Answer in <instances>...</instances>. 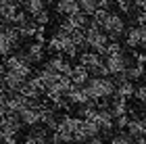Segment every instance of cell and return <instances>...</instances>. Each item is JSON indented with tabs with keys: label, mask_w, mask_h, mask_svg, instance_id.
Returning <instances> with one entry per match:
<instances>
[{
	"label": "cell",
	"mask_w": 146,
	"mask_h": 144,
	"mask_svg": "<svg viewBox=\"0 0 146 144\" xmlns=\"http://www.w3.org/2000/svg\"><path fill=\"white\" fill-rule=\"evenodd\" d=\"M86 88H88L90 96L94 98V100H107V98H111L113 94H115V80H111V75L107 77H98V75H92L90 82L86 84Z\"/></svg>",
	"instance_id": "obj_1"
},
{
	"label": "cell",
	"mask_w": 146,
	"mask_h": 144,
	"mask_svg": "<svg viewBox=\"0 0 146 144\" xmlns=\"http://www.w3.org/2000/svg\"><path fill=\"white\" fill-rule=\"evenodd\" d=\"M84 31H86V42H88V48L94 50V52H98V54H104V50H107V46H109L111 40H109V36L102 31L100 25H96L94 21H90L88 27H86Z\"/></svg>",
	"instance_id": "obj_2"
},
{
	"label": "cell",
	"mask_w": 146,
	"mask_h": 144,
	"mask_svg": "<svg viewBox=\"0 0 146 144\" xmlns=\"http://www.w3.org/2000/svg\"><path fill=\"white\" fill-rule=\"evenodd\" d=\"M102 31L109 36V40H119L121 36H125L127 27H125V21L119 13H109L107 21L102 23Z\"/></svg>",
	"instance_id": "obj_3"
},
{
	"label": "cell",
	"mask_w": 146,
	"mask_h": 144,
	"mask_svg": "<svg viewBox=\"0 0 146 144\" xmlns=\"http://www.w3.org/2000/svg\"><path fill=\"white\" fill-rule=\"evenodd\" d=\"M42 109H44V104H42V102H38V100H34L25 111H21L19 115H21L23 125H27V127L42 125Z\"/></svg>",
	"instance_id": "obj_4"
},
{
	"label": "cell",
	"mask_w": 146,
	"mask_h": 144,
	"mask_svg": "<svg viewBox=\"0 0 146 144\" xmlns=\"http://www.w3.org/2000/svg\"><path fill=\"white\" fill-rule=\"evenodd\" d=\"M104 63H107V69H109V73H111L113 77L125 73L127 67L131 65V61L127 58L125 52H121V54H113V56H104Z\"/></svg>",
	"instance_id": "obj_5"
},
{
	"label": "cell",
	"mask_w": 146,
	"mask_h": 144,
	"mask_svg": "<svg viewBox=\"0 0 146 144\" xmlns=\"http://www.w3.org/2000/svg\"><path fill=\"white\" fill-rule=\"evenodd\" d=\"M21 11V4L17 0H0V21L2 23H15V19Z\"/></svg>",
	"instance_id": "obj_6"
},
{
	"label": "cell",
	"mask_w": 146,
	"mask_h": 144,
	"mask_svg": "<svg viewBox=\"0 0 146 144\" xmlns=\"http://www.w3.org/2000/svg\"><path fill=\"white\" fill-rule=\"evenodd\" d=\"M50 134L52 132L46 125H36L27 132L23 144H50Z\"/></svg>",
	"instance_id": "obj_7"
},
{
	"label": "cell",
	"mask_w": 146,
	"mask_h": 144,
	"mask_svg": "<svg viewBox=\"0 0 146 144\" xmlns=\"http://www.w3.org/2000/svg\"><path fill=\"white\" fill-rule=\"evenodd\" d=\"M46 67L54 69L56 73H63V75H71V71H73V65H71V61H69L65 54H54V56H50V61L46 63Z\"/></svg>",
	"instance_id": "obj_8"
},
{
	"label": "cell",
	"mask_w": 146,
	"mask_h": 144,
	"mask_svg": "<svg viewBox=\"0 0 146 144\" xmlns=\"http://www.w3.org/2000/svg\"><path fill=\"white\" fill-rule=\"evenodd\" d=\"M115 86H117L115 92H117V94H121V96H125L127 100H129L131 96H136V84L131 82L125 73H121V75H117V77H115Z\"/></svg>",
	"instance_id": "obj_9"
},
{
	"label": "cell",
	"mask_w": 146,
	"mask_h": 144,
	"mask_svg": "<svg viewBox=\"0 0 146 144\" xmlns=\"http://www.w3.org/2000/svg\"><path fill=\"white\" fill-rule=\"evenodd\" d=\"M21 94H23V96H27L29 100H38V98L44 94V88H42V84L38 82V77H36V75H34V77H29V80L23 84Z\"/></svg>",
	"instance_id": "obj_10"
},
{
	"label": "cell",
	"mask_w": 146,
	"mask_h": 144,
	"mask_svg": "<svg viewBox=\"0 0 146 144\" xmlns=\"http://www.w3.org/2000/svg\"><path fill=\"white\" fill-rule=\"evenodd\" d=\"M109 109H111V113L115 115V119H117V117H121V115H127V113H129V104H127V98L115 92V94L111 96Z\"/></svg>",
	"instance_id": "obj_11"
},
{
	"label": "cell",
	"mask_w": 146,
	"mask_h": 144,
	"mask_svg": "<svg viewBox=\"0 0 146 144\" xmlns=\"http://www.w3.org/2000/svg\"><path fill=\"white\" fill-rule=\"evenodd\" d=\"M25 82H27V77L15 73V71H9V69H6V73L2 77V84L11 90V92H21V88H23Z\"/></svg>",
	"instance_id": "obj_12"
},
{
	"label": "cell",
	"mask_w": 146,
	"mask_h": 144,
	"mask_svg": "<svg viewBox=\"0 0 146 144\" xmlns=\"http://www.w3.org/2000/svg\"><path fill=\"white\" fill-rule=\"evenodd\" d=\"M46 50H48V48L44 46V42H38V40H34V42H31L29 46H27L25 54H27V58L31 61V65H34V63H42V61H44Z\"/></svg>",
	"instance_id": "obj_13"
},
{
	"label": "cell",
	"mask_w": 146,
	"mask_h": 144,
	"mask_svg": "<svg viewBox=\"0 0 146 144\" xmlns=\"http://www.w3.org/2000/svg\"><path fill=\"white\" fill-rule=\"evenodd\" d=\"M125 132L134 138V142L136 140H144L146 138V123L140 119V117H131V121H129V125H127Z\"/></svg>",
	"instance_id": "obj_14"
},
{
	"label": "cell",
	"mask_w": 146,
	"mask_h": 144,
	"mask_svg": "<svg viewBox=\"0 0 146 144\" xmlns=\"http://www.w3.org/2000/svg\"><path fill=\"white\" fill-rule=\"evenodd\" d=\"M54 9H56L58 15H63V17L75 15V13L82 11L79 9V0H58V2H54Z\"/></svg>",
	"instance_id": "obj_15"
},
{
	"label": "cell",
	"mask_w": 146,
	"mask_h": 144,
	"mask_svg": "<svg viewBox=\"0 0 146 144\" xmlns=\"http://www.w3.org/2000/svg\"><path fill=\"white\" fill-rule=\"evenodd\" d=\"M90 71L84 67V65H73V71H71V82H73V86H86V84L90 82Z\"/></svg>",
	"instance_id": "obj_16"
},
{
	"label": "cell",
	"mask_w": 146,
	"mask_h": 144,
	"mask_svg": "<svg viewBox=\"0 0 146 144\" xmlns=\"http://www.w3.org/2000/svg\"><path fill=\"white\" fill-rule=\"evenodd\" d=\"M125 44H127L129 48H140L142 44V27L140 25H131V27H127V31H125Z\"/></svg>",
	"instance_id": "obj_17"
},
{
	"label": "cell",
	"mask_w": 146,
	"mask_h": 144,
	"mask_svg": "<svg viewBox=\"0 0 146 144\" xmlns=\"http://www.w3.org/2000/svg\"><path fill=\"white\" fill-rule=\"evenodd\" d=\"M15 27L19 29V34H21V38H36L38 34V29H40V25L34 21V19H27L25 23L21 25H15Z\"/></svg>",
	"instance_id": "obj_18"
},
{
	"label": "cell",
	"mask_w": 146,
	"mask_h": 144,
	"mask_svg": "<svg viewBox=\"0 0 146 144\" xmlns=\"http://www.w3.org/2000/svg\"><path fill=\"white\" fill-rule=\"evenodd\" d=\"M144 73H146V65L138 63V61H131V65L127 67V71H125V75H127L131 82L142 80V77H144Z\"/></svg>",
	"instance_id": "obj_19"
},
{
	"label": "cell",
	"mask_w": 146,
	"mask_h": 144,
	"mask_svg": "<svg viewBox=\"0 0 146 144\" xmlns=\"http://www.w3.org/2000/svg\"><path fill=\"white\" fill-rule=\"evenodd\" d=\"M65 19H67V21L71 23V27L73 29H86V27H88V15H86V13H82V11H79V13H75V15H69V17H65Z\"/></svg>",
	"instance_id": "obj_20"
},
{
	"label": "cell",
	"mask_w": 146,
	"mask_h": 144,
	"mask_svg": "<svg viewBox=\"0 0 146 144\" xmlns=\"http://www.w3.org/2000/svg\"><path fill=\"white\" fill-rule=\"evenodd\" d=\"M21 6H23V11H27V15H31V17L38 15L40 11H44V9H46L44 0H23Z\"/></svg>",
	"instance_id": "obj_21"
},
{
	"label": "cell",
	"mask_w": 146,
	"mask_h": 144,
	"mask_svg": "<svg viewBox=\"0 0 146 144\" xmlns=\"http://www.w3.org/2000/svg\"><path fill=\"white\" fill-rule=\"evenodd\" d=\"M79 9H82V13L92 17L98 9H100V0H79Z\"/></svg>",
	"instance_id": "obj_22"
},
{
	"label": "cell",
	"mask_w": 146,
	"mask_h": 144,
	"mask_svg": "<svg viewBox=\"0 0 146 144\" xmlns=\"http://www.w3.org/2000/svg\"><path fill=\"white\" fill-rule=\"evenodd\" d=\"M109 144H136V142H134V138H131L127 132H119L115 136H111V142Z\"/></svg>",
	"instance_id": "obj_23"
},
{
	"label": "cell",
	"mask_w": 146,
	"mask_h": 144,
	"mask_svg": "<svg viewBox=\"0 0 146 144\" xmlns=\"http://www.w3.org/2000/svg\"><path fill=\"white\" fill-rule=\"evenodd\" d=\"M121 52H123V46L119 44V40H111L102 56H113V54H121Z\"/></svg>",
	"instance_id": "obj_24"
},
{
	"label": "cell",
	"mask_w": 146,
	"mask_h": 144,
	"mask_svg": "<svg viewBox=\"0 0 146 144\" xmlns=\"http://www.w3.org/2000/svg\"><path fill=\"white\" fill-rule=\"evenodd\" d=\"M31 19H34V21H36L38 25H48V21H50V13L44 9V11H40L38 15H34Z\"/></svg>",
	"instance_id": "obj_25"
},
{
	"label": "cell",
	"mask_w": 146,
	"mask_h": 144,
	"mask_svg": "<svg viewBox=\"0 0 146 144\" xmlns=\"http://www.w3.org/2000/svg\"><path fill=\"white\" fill-rule=\"evenodd\" d=\"M136 98H138V102H140L142 107H146V84L136 88Z\"/></svg>",
	"instance_id": "obj_26"
},
{
	"label": "cell",
	"mask_w": 146,
	"mask_h": 144,
	"mask_svg": "<svg viewBox=\"0 0 146 144\" xmlns=\"http://www.w3.org/2000/svg\"><path fill=\"white\" fill-rule=\"evenodd\" d=\"M136 25H140V27H146V11H140L136 15Z\"/></svg>",
	"instance_id": "obj_27"
},
{
	"label": "cell",
	"mask_w": 146,
	"mask_h": 144,
	"mask_svg": "<svg viewBox=\"0 0 146 144\" xmlns=\"http://www.w3.org/2000/svg\"><path fill=\"white\" fill-rule=\"evenodd\" d=\"M140 48L146 50V27H142V44H140Z\"/></svg>",
	"instance_id": "obj_28"
},
{
	"label": "cell",
	"mask_w": 146,
	"mask_h": 144,
	"mask_svg": "<svg viewBox=\"0 0 146 144\" xmlns=\"http://www.w3.org/2000/svg\"><path fill=\"white\" fill-rule=\"evenodd\" d=\"M138 117H140V119H142V121L146 123V107H144V109L140 111V115H138Z\"/></svg>",
	"instance_id": "obj_29"
},
{
	"label": "cell",
	"mask_w": 146,
	"mask_h": 144,
	"mask_svg": "<svg viewBox=\"0 0 146 144\" xmlns=\"http://www.w3.org/2000/svg\"><path fill=\"white\" fill-rule=\"evenodd\" d=\"M4 73H6V67H0V84H2V77H4Z\"/></svg>",
	"instance_id": "obj_30"
},
{
	"label": "cell",
	"mask_w": 146,
	"mask_h": 144,
	"mask_svg": "<svg viewBox=\"0 0 146 144\" xmlns=\"http://www.w3.org/2000/svg\"><path fill=\"white\" fill-rule=\"evenodd\" d=\"M50 144H65V142H50Z\"/></svg>",
	"instance_id": "obj_31"
},
{
	"label": "cell",
	"mask_w": 146,
	"mask_h": 144,
	"mask_svg": "<svg viewBox=\"0 0 146 144\" xmlns=\"http://www.w3.org/2000/svg\"><path fill=\"white\" fill-rule=\"evenodd\" d=\"M0 144H6V142H4V140H0Z\"/></svg>",
	"instance_id": "obj_32"
},
{
	"label": "cell",
	"mask_w": 146,
	"mask_h": 144,
	"mask_svg": "<svg viewBox=\"0 0 146 144\" xmlns=\"http://www.w3.org/2000/svg\"><path fill=\"white\" fill-rule=\"evenodd\" d=\"M17 2H19V4H21V2H23V0H17Z\"/></svg>",
	"instance_id": "obj_33"
},
{
	"label": "cell",
	"mask_w": 146,
	"mask_h": 144,
	"mask_svg": "<svg viewBox=\"0 0 146 144\" xmlns=\"http://www.w3.org/2000/svg\"><path fill=\"white\" fill-rule=\"evenodd\" d=\"M52 2H56V0H52Z\"/></svg>",
	"instance_id": "obj_34"
}]
</instances>
